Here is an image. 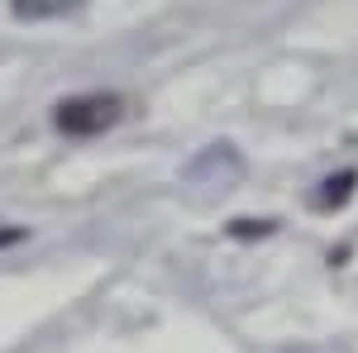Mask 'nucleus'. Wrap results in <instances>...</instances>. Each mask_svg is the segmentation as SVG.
I'll return each instance as SVG.
<instances>
[{"mask_svg":"<svg viewBox=\"0 0 358 353\" xmlns=\"http://www.w3.org/2000/svg\"><path fill=\"white\" fill-rule=\"evenodd\" d=\"M120 120H124V96H115V91H82V96L57 101L53 110L57 134L67 138H96L106 129H115Z\"/></svg>","mask_w":358,"mask_h":353,"instance_id":"f257e3e1","label":"nucleus"},{"mask_svg":"<svg viewBox=\"0 0 358 353\" xmlns=\"http://www.w3.org/2000/svg\"><path fill=\"white\" fill-rule=\"evenodd\" d=\"M72 10H82V0H10L15 20H57V15H72Z\"/></svg>","mask_w":358,"mask_h":353,"instance_id":"f03ea898","label":"nucleus"},{"mask_svg":"<svg viewBox=\"0 0 358 353\" xmlns=\"http://www.w3.org/2000/svg\"><path fill=\"white\" fill-rule=\"evenodd\" d=\"M354 182H358V172H339V177H330V182H325V191L315 196V206H320V210H334V206H344V201L354 196Z\"/></svg>","mask_w":358,"mask_h":353,"instance_id":"7ed1b4c3","label":"nucleus"},{"mask_svg":"<svg viewBox=\"0 0 358 353\" xmlns=\"http://www.w3.org/2000/svg\"><path fill=\"white\" fill-rule=\"evenodd\" d=\"M229 234L234 239H263V234H273V219H234Z\"/></svg>","mask_w":358,"mask_h":353,"instance_id":"20e7f679","label":"nucleus"}]
</instances>
